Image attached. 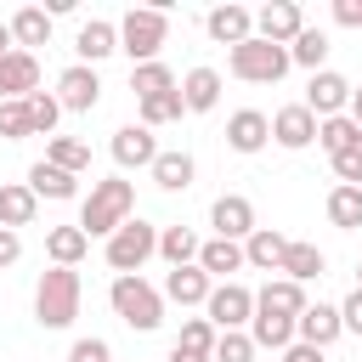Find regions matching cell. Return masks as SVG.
I'll use <instances>...</instances> for the list:
<instances>
[{
	"label": "cell",
	"instance_id": "1",
	"mask_svg": "<svg viewBox=\"0 0 362 362\" xmlns=\"http://www.w3.org/2000/svg\"><path fill=\"white\" fill-rule=\"evenodd\" d=\"M124 221H136V187L124 175H107V181H90L85 204H79V232L85 238H113Z\"/></svg>",
	"mask_w": 362,
	"mask_h": 362
},
{
	"label": "cell",
	"instance_id": "2",
	"mask_svg": "<svg viewBox=\"0 0 362 362\" xmlns=\"http://www.w3.org/2000/svg\"><path fill=\"white\" fill-rule=\"evenodd\" d=\"M79 300H85L79 272H74V266H51V272H40V283H34V322H40V328H68V322L79 317Z\"/></svg>",
	"mask_w": 362,
	"mask_h": 362
},
{
	"label": "cell",
	"instance_id": "3",
	"mask_svg": "<svg viewBox=\"0 0 362 362\" xmlns=\"http://www.w3.org/2000/svg\"><path fill=\"white\" fill-rule=\"evenodd\" d=\"M107 305H113V317H119L124 328H136V334H153V328L164 322V288H153L141 272H130V277H113V288H107Z\"/></svg>",
	"mask_w": 362,
	"mask_h": 362
},
{
	"label": "cell",
	"instance_id": "4",
	"mask_svg": "<svg viewBox=\"0 0 362 362\" xmlns=\"http://www.w3.org/2000/svg\"><path fill=\"white\" fill-rule=\"evenodd\" d=\"M164 40H170V11H164V6H130V11L119 17V51L130 57V68L158 62Z\"/></svg>",
	"mask_w": 362,
	"mask_h": 362
},
{
	"label": "cell",
	"instance_id": "5",
	"mask_svg": "<svg viewBox=\"0 0 362 362\" xmlns=\"http://www.w3.org/2000/svg\"><path fill=\"white\" fill-rule=\"evenodd\" d=\"M226 68H232V79H243V85H277L288 68H294V57H288V45H272V40H243V45H232L226 51Z\"/></svg>",
	"mask_w": 362,
	"mask_h": 362
},
{
	"label": "cell",
	"instance_id": "6",
	"mask_svg": "<svg viewBox=\"0 0 362 362\" xmlns=\"http://www.w3.org/2000/svg\"><path fill=\"white\" fill-rule=\"evenodd\" d=\"M107 266L119 272V277H130V272H141L153 255H158V226H147V221H124L113 238H107Z\"/></svg>",
	"mask_w": 362,
	"mask_h": 362
},
{
	"label": "cell",
	"instance_id": "7",
	"mask_svg": "<svg viewBox=\"0 0 362 362\" xmlns=\"http://www.w3.org/2000/svg\"><path fill=\"white\" fill-rule=\"evenodd\" d=\"M204 317H209L221 334L249 328V322H255V288H243V283H215V294L204 300Z\"/></svg>",
	"mask_w": 362,
	"mask_h": 362
},
{
	"label": "cell",
	"instance_id": "8",
	"mask_svg": "<svg viewBox=\"0 0 362 362\" xmlns=\"http://www.w3.org/2000/svg\"><path fill=\"white\" fill-rule=\"evenodd\" d=\"M351 79L345 74H334V68H322V74H311V85H305V107L317 113V124L322 119H339V113H351Z\"/></svg>",
	"mask_w": 362,
	"mask_h": 362
},
{
	"label": "cell",
	"instance_id": "9",
	"mask_svg": "<svg viewBox=\"0 0 362 362\" xmlns=\"http://www.w3.org/2000/svg\"><path fill=\"white\" fill-rule=\"evenodd\" d=\"M107 153H113L119 170H153V158H158L164 147H158V136H153L147 124H119L113 141H107Z\"/></svg>",
	"mask_w": 362,
	"mask_h": 362
},
{
	"label": "cell",
	"instance_id": "10",
	"mask_svg": "<svg viewBox=\"0 0 362 362\" xmlns=\"http://www.w3.org/2000/svg\"><path fill=\"white\" fill-rule=\"evenodd\" d=\"M57 102H62V113H90V107L102 102V79H96V68L68 62V68L57 74Z\"/></svg>",
	"mask_w": 362,
	"mask_h": 362
},
{
	"label": "cell",
	"instance_id": "11",
	"mask_svg": "<svg viewBox=\"0 0 362 362\" xmlns=\"http://www.w3.org/2000/svg\"><path fill=\"white\" fill-rule=\"evenodd\" d=\"M255 34L272 40V45H294V40L305 34V11H300L294 0H272V6L255 11Z\"/></svg>",
	"mask_w": 362,
	"mask_h": 362
},
{
	"label": "cell",
	"instance_id": "12",
	"mask_svg": "<svg viewBox=\"0 0 362 362\" xmlns=\"http://www.w3.org/2000/svg\"><path fill=\"white\" fill-rule=\"evenodd\" d=\"M209 226H215V238H232V243H243L260 221H255V204L243 198V192H221L215 204H209Z\"/></svg>",
	"mask_w": 362,
	"mask_h": 362
},
{
	"label": "cell",
	"instance_id": "13",
	"mask_svg": "<svg viewBox=\"0 0 362 362\" xmlns=\"http://www.w3.org/2000/svg\"><path fill=\"white\" fill-rule=\"evenodd\" d=\"M40 90V57L34 51H6L0 57V102H28Z\"/></svg>",
	"mask_w": 362,
	"mask_h": 362
},
{
	"label": "cell",
	"instance_id": "14",
	"mask_svg": "<svg viewBox=\"0 0 362 362\" xmlns=\"http://www.w3.org/2000/svg\"><path fill=\"white\" fill-rule=\"evenodd\" d=\"M272 141H277V147H288V153L311 147V141H317V113H311L305 102L277 107V113H272Z\"/></svg>",
	"mask_w": 362,
	"mask_h": 362
},
{
	"label": "cell",
	"instance_id": "15",
	"mask_svg": "<svg viewBox=\"0 0 362 362\" xmlns=\"http://www.w3.org/2000/svg\"><path fill=\"white\" fill-rule=\"evenodd\" d=\"M204 34H209L215 45H226V51H232V45L255 40V11H249V6H232V0H226V6H215V11L204 17Z\"/></svg>",
	"mask_w": 362,
	"mask_h": 362
},
{
	"label": "cell",
	"instance_id": "16",
	"mask_svg": "<svg viewBox=\"0 0 362 362\" xmlns=\"http://www.w3.org/2000/svg\"><path fill=\"white\" fill-rule=\"evenodd\" d=\"M266 141H272V119H266L260 107H238V113L226 119V147H232V153L249 158V153H260Z\"/></svg>",
	"mask_w": 362,
	"mask_h": 362
},
{
	"label": "cell",
	"instance_id": "17",
	"mask_svg": "<svg viewBox=\"0 0 362 362\" xmlns=\"http://www.w3.org/2000/svg\"><path fill=\"white\" fill-rule=\"evenodd\" d=\"M339 334H345L339 305H322V300H317V305H305V311H300V322H294V339H300V345H317V351H328Z\"/></svg>",
	"mask_w": 362,
	"mask_h": 362
},
{
	"label": "cell",
	"instance_id": "18",
	"mask_svg": "<svg viewBox=\"0 0 362 362\" xmlns=\"http://www.w3.org/2000/svg\"><path fill=\"white\" fill-rule=\"evenodd\" d=\"M113 51H119V23H107V17L79 23V34H74V57H79L85 68H96V62L113 57Z\"/></svg>",
	"mask_w": 362,
	"mask_h": 362
},
{
	"label": "cell",
	"instance_id": "19",
	"mask_svg": "<svg viewBox=\"0 0 362 362\" xmlns=\"http://www.w3.org/2000/svg\"><path fill=\"white\" fill-rule=\"evenodd\" d=\"M215 294V277L204 272V266H170L164 272V300H175V305H204Z\"/></svg>",
	"mask_w": 362,
	"mask_h": 362
},
{
	"label": "cell",
	"instance_id": "20",
	"mask_svg": "<svg viewBox=\"0 0 362 362\" xmlns=\"http://www.w3.org/2000/svg\"><path fill=\"white\" fill-rule=\"evenodd\" d=\"M147 175H153V187H158V192H187V187H192V175H198V164H192V153H187V147H164V153L153 158V170H147Z\"/></svg>",
	"mask_w": 362,
	"mask_h": 362
},
{
	"label": "cell",
	"instance_id": "21",
	"mask_svg": "<svg viewBox=\"0 0 362 362\" xmlns=\"http://www.w3.org/2000/svg\"><path fill=\"white\" fill-rule=\"evenodd\" d=\"M283 255H288V238H283L277 226H255V232L243 238V260H249L255 272H277Z\"/></svg>",
	"mask_w": 362,
	"mask_h": 362
},
{
	"label": "cell",
	"instance_id": "22",
	"mask_svg": "<svg viewBox=\"0 0 362 362\" xmlns=\"http://www.w3.org/2000/svg\"><path fill=\"white\" fill-rule=\"evenodd\" d=\"M305 305H311V300H305V283H288V277H272V283L255 294V311H277V317H294V322H300Z\"/></svg>",
	"mask_w": 362,
	"mask_h": 362
},
{
	"label": "cell",
	"instance_id": "23",
	"mask_svg": "<svg viewBox=\"0 0 362 362\" xmlns=\"http://www.w3.org/2000/svg\"><path fill=\"white\" fill-rule=\"evenodd\" d=\"M34 215H40V198H34V187L28 181H0V226H34Z\"/></svg>",
	"mask_w": 362,
	"mask_h": 362
},
{
	"label": "cell",
	"instance_id": "24",
	"mask_svg": "<svg viewBox=\"0 0 362 362\" xmlns=\"http://www.w3.org/2000/svg\"><path fill=\"white\" fill-rule=\"evenodd\" d=\"M181 102H187V113H215V102H221V74H215V68H187V74H181Z\"/></svg>",
	"mask_w": 362,
	"mask_h": 362
},
{
	"label": "cell",
	"instance_id": "25",
	"mask_svg": "<svg viewBox=\"0 0 362 362\" xmlns=\"http://www.w3.org/2000/svg\"><path fill=\"white\" fill-rule=\"evenodd\" d=\"M198 266H204L215 283H232V272H243L249 260H243V243H232V238H209V243L198 249Z\"/></svg>",
	"mask_w": 362,
	"mask_h": 362
},
{
	"label": "cell",
	"instance_id": "26",
	"mask_svg": "<svg viewBox=\"0 0 362 362\" xmlns=\"http://www.w3.org/2000/svg\"><path fill=\"white\" fill-rule=\"evenodd\" d=\"M6 23H11V40H17V51L51 45V11H45V6H23V11H11Z\"/></svg>",
	"mask_w": 362,
	"mask_h": 362
},
{
	"label": "cell",
	"instance_id": "27",
	"mask_svg": "<svg viewBox=\"0 0 362 362\" xmlns=\"http://www.w3.org/2000/svg\"><path fill=\"white\" fill-rule=\"evenodd\" d=\"M28 187H34V198H57V204H68V198H79V175H68V170H57V164H28Z\"/></svg>",
	"mask_w": 362,
	"mask_h": 362
},
{
	"label": "cell",
	"instance_id": "28",
	"mask_svg": "<svg viewBox=\"0 0 362 362\" xmlns=\"http://www.w3.org/2000/svg\"><path fill=\"white\" fill-rule=\"evenodd\" d=\"M45 255H51V266H79L90 255V238L79 232V221L74 226H51L45 232Z\"/></svg>",
	"mask_w": 362,
	"mask_h": 362
},
{
	"label": "cell",
	"instance_id": "29",
	"mask_svg": "<svg viewBox=\"0 0 362 362\" xmlns=\"http://www.w3.org/2000/svg\"><path fill=\"white\" fill-rule=\"evenodd\" d=\"M322 266H328V255L317 249V243H300V238H288V255H283V277L288 283H311V277H322Z\"/></svg>",
	"mask_w": 362,
	"mask_h": 362
},
{
	"label": "cell",
	"instance_id": "30",
	"mask_svg": "<svg viewBox=\"0 0 362 362\" xmlns=\"http://www.w3.org/2000/svg\"><path fill=\"white\" fill-rule=\"evenodd\" d=\"M249 339H255V351H288V345H294V317L255 311V322H249Z\"/></svg>",
	"mask_w": 362,
	"mask_h": 362
},
{
	"label": "cell",
	"instance_id": "31",
	"mask_svg": "<svg viewBox=\"0 0 362 362\" xmlns=\"http://www.w3.org/2000/svg\"><path fill=\"white\" fill-rule=\"evenodd\" d=\"M317 147H322L328 158H339V153L362 147V124H356L351 113H339V119H322V124H317Z\"/></svg>",
	"mask_w": 362,
	"mask_h": 362
},
{
	"label": "cell",
	"instance_id": "32",
	"mask_svg": "<svg viewBox=\"0 0 362 362\" xmlns=\"http://www.w3.org/2000/svg\"><path fill=\"white\" fill-rule=\"evenodd\" d=\"M45 164H57V170H68V175H85V170H90V141H79V136H51V141H45Z\"/></svg>",
	"mask_w": 362,
	"mask_h": 362
},
{
	"label": "cell",
	"instance_id": "33",
	"mask_svg": "<svg viewBox=\"0 0 362 362\" xmlns=\"http://www.w3.org/2000/svg\"><path fill=\"white\" fill-rule=\"evenodd\" d=\"M198 232L192 226H158V255L170 260V266H198Z\"/></svg>",
	"mask_w": 362,
	"mask_h": 362
},
{
	"label": "cell",
	"instance_id": "34",
	"mask_svg": "<svg viewBox=\"0 0 362 362\" xmlns=\"http://www.w3.org/2000/svg\"><path fill=\"white\" fill-rule=\"evenodd\" d=\"M130 90H136V102H147V96L181 90V79L170 74V62H141V68H130Z\"/></svg>",
	"mask_w": 362,
	"mask_h": 362
},
{
	"label": "cell",
	"instance_id": "35",
	"mask_svg": "<svg viewBox=\"0 0 362 362\" xmlns=\"http://www.w3.org/2000/svg\"><path fill=\"white\" fill-rule=\"evenodd\" d=\"M322 209H328V221H334L339 232H356V226H362V187H334Z\"/></svg>",
	"mask_w": 362,
	"mask_h": 362
},
{
	"label": "cell",
	"instance_id": "36",
	"mask_svg": "<svg viewBox=\"0 0 362 362\" xmlns=\"http://www.w3.org/2000/svg\"><path fill=\"white\" fill-rule=\"evenodd\" d=\"M136 124H147V130H158V124H170V119H181L187 113V102H181V90H164V96H147V102H136Z\"/></svg>",
	"mask_w": 362,
	"mask_h": 362
},
{
	"label": "cell",
	"instance_id": "37",
	"mask_svg": "<svg viewBox=\"0 0 362 362\" xmlns=\"http://www.w3.org/2000/svg\"><path fill=\"white\" fill-rule=\"evenodd\" d=\"M288 57H294L300 68H311V74H322V62H328V34L305 23V34H300V40L288 45Z\"/></svg>",
	"mask_w": 362,
	"mask_h": 362
},
{
	"label": "cell",
	"instance_id": "38",
	"mask_svg": "<svg viewBox=\"0 0 362 362\" xmlns=\"http://www.w3.org/2000/svg\"><path fill=\"white\" fill-rule=\"evenodd\" d=\"M215 339H221V328H215L209 317H187L175 345H181V351H198V356H215Z\"/></svg>",
	"mask_w": 362,
	"mask_h": 362
},
{
	"label": "cell",
	"instance_id": "39",
	"mask_svg": "<svg viewBox=\"0 0 362 362\" xmlns=\"http://www.w3.org/2000/svg\"><path fill=\"white\" fill-rule=\"evenodd\" d=\"M28 119H34V136H57V119H62V102L51 90H34L28 96Z\"/></svg>",
	"mask_w": 362,
	"mask_h": 362
},
{
	"label": "cell",
	"instance_id": "40",
	"mask_svg": "<svg viewBox=\"0 0 362 362\" xmlns=\"http://www.w3.org/2000/svg\"><path fill=\"white\" fill-rule=\"evenodd\" d=\"M23 136H34L28 102H0V141H23Z\"/></svg>",
	"mask_w": 362,
	"mask_h": 362
},
{
	"label": "cell",
	"instance_id": "41",
	"mask_svg": "<svg viewBox=\"0 0 362 362\" xmlns=\"http://www.w3.org/2000/svg\"><path fill=\"white\" fill-rule=\"evenodd\" d=\"M215 362H255V339H249V328L221 334V339H215Z\"/></svg>",
	"mask_w": 362,
	"mask_h": 362
},
{
	"label": "cell",
	"instance_id": "42",
	"mask_svg": "<svg viewBox=\"0 0 362 362\" xmlns=\"http://www.w3.org/2000/svg\"><path fill=\"white\" fill-rule=\"evenodd\" d=\"M68 362H113V345L96 339V334H90V339H74V345H68Z\"/></svg>",
	"mask_w": 362,
	"mask_h": 362
},
{
	"label": "cell",
	"instance_id": "43",
	"mask_svg": "<svg viewBox=\"0 0 362 362\" xmlns=\"http://www.w3.org/2000/svg\"><path fill=\"white\" fill-rule=\"evenodd\" d=\"M328 164H334L339 187H362V147H351V153H339V158H328Z\"/></svg>",
	"mask_w": 362,
	"mask_h": 362
},
{
	"label": "cell",
	"instance_id": "44",
	"mask_svg": "<svg viewBox=\"0 0 362 362\" xmlns=\"http://www.w3.org/2000/svg\"><path fill=\"white\" fill-rule=\"evenodd\" d=\"M339 322H345V334H362V288H351L339 300Z\"/></svg>",
	"mask_w": 362,
	"mask_h": 362
},
{
	"label": "cell",
	"instance_id": "45",
	"mask_svg": "<svg viewBox=\"0 0 362 362\" xmlns=\"http://www.w3.org/2000/svg\"><path fill=\"white\" fill-rule=\"evenodd\" d=\"M17 260H23V238H17L11 226H0V272H6V266H17Z\"/></svg>",
	"mask_w": 362,
	"mask_h": 362
},
{
	"label": "cell",
	"instance_id": "46",
	"mask_svg": "<svg viewBox=\"0 0 362 362\" xmlns=\"http://www.w3.org/2000/svg\"><path fill=\"white\" fill-rule=\"evenodd\" d=\"M334 23L339 28H362V0H334Z\"/></svg>",
	"mask_w": 362,
	"mask_h": 362
},
{
	"label": "cell",
	"instance_id": "47",
	"mask_svg": "<svg viewBox=\"0 0 362 362\" xmlns=\"http://www.w3.org/2000/svg\"><path fill=\"white\" fill-rule=\"evenodd\" d=\"M283 362H322V351H317V345H300V339H294V345L283 351Z\"/></svg>",
	"mask_w": 362,
	"mask_h": 362
},
{
	"label": "cell",
	"instance_id": "48",
	"mask_svg": "<svg viewBox=\"0 0 362 362\" xmlns=\"http://www.w3.org/2000/svg\"><path fill=\"white\" fill-rule=\"evenodd\" d=\"M170 362H215V356H198V351H181V345H170Z\"/></svg>",
	"mask_w": 362,
	"mask_h": 362
},
{
	"label": "cell",
	"instance_id": "49",
	"mask_svg": "<svg viewBox=\"0 0 362 362\" xmlns=\"http://www.w3.org/2000/svg\"><path fill=\"white\" fill-rule=\"evenodd\" d=\"M6 51H17V40H11V23L0 17V57H6Z\"/></svg>",
	"mask_w": 362,
	"mask_h": 362
},
{
	"label": "cell",
	"instance_id": "50",
	"mask_svg": "<svg viewBox=\"0 0 362 362\" xmlns=\"http://www.w3.org/2000/svg\"><path fill=\"white\" fill-rule=\"evenodd\" d=\"M351 119H356V124H362V85H356V90H351Z\"/></svg>",
	"mask_w": 362,
	"mask_h": 362
},
{
	"label": "cell",
	"instance_id": "51",
	"mask_svg": "<svg viewBox=\"0 0 362 362\" xmlns=\"http://www.w3.org/2000/svg\"><path fill=\"white\" fill-rule=\"evenodd\" d=\"M356 288H362V266H356Z\"/></svg>",
	"mask_w": 362,
	"mask_h": 362
},
{
	"label": "cell",
	"instance_id": "52",
	"mask_svg": "<svg viewBox=\"0 0 362 362\" xmlns=\"http://www.w3.org/2000/svg\"><path fill=\"white\" fill-rule=\"evenodd\" d=\"M113 362H119V356H113Z\"/></svg>",
	"mask_w": 362,
	"mask_h": 362
}]
</instances>
